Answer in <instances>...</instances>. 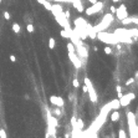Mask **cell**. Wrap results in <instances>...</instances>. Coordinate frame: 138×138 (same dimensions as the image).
<instances>
[{
	"label": "cell",
	"mask_w": 138,
	"mask_h": 138,
	"mask_svg": "<svg viewBox=\"0 0 138 138\" xmlns=\"http://www.w3.org/2000/svg\"><path fill=\"white\" fill-rule=\"evenodd\" d=\"M111 23H113V14H111V13H108V14H106L104 16H103V19H102V21L98 24V25H96V26H93V30L96 31V33H100V31H103V30H106L110 25H111Z\"/></svg>",
	"instance_id": "6da1fadb"
},
{
	"label": "cell",
	"mask_w": 138,
	"mask_h": 138,
	"mask_svg": "<svg viewBox=\"0 0 138 138\" xmlns=\"http://www.w3.org/2000/svg\"><path fill=\"white\" fill-rule=\"evenodd\" d=\"M127 118H128V128H129L131 138H138L137 122H136V116L133 114V112H131V111L127 112Z\"/></svg>",
	"instance_id": "7a4b0ae2"
},
{
	"label": "cell",
	"mask_w": 138,
	"mask_h": 138,
	"mask_svg": "<svg viewBox=\"0 0 138 138\" xmlns=\"http://www.w3.org/2000/svg\"><path fill=\"white\" fill-rule=\"evenodd\" d=\"M83 81H85V85H86L87 88H88L87 93H88V96H90V101H91V102H93V103H97L98 97H97L96 90H95V87L92 86V83H91L90 78H88V77H85V78H83Z\"/></svg>",
	"instance_id": "3957f363"
},
{
	"label": "cell",
	"mask_w": 138,
	"mask_h": 138,
	"mask_svg": "<svg viewBox=\"0 0 138 138\" xmlns=\"http://www.w3.org/2000/svg\"><path fill=\"white\" fill-rule=\"evenodd\" d=\"M103 6H104V3H103V1H96V3H93L90 8L86 9V14H87V15L97 14V13H100L101 10L103 9Z\"/></svg>",
	"instance_id": "277c9868"
},
{
	"label": "cell",
	"mask_w": 138,
	"mask_h": 138,
	"mask_svg": "<svg viewBox=\"0 0 138 138\" xmlns=\"http://www.w3.org/2000/svg\"><path fill=\"white\" fill-rule=\"evenodd\" d=\"M134 97H136V95H134L133 92H128L127 95H122V96L118 98V100H120L121 107H127V106L131 103V101L134 100Z\"/></svg>",
	"instance_id": "5b68a950"
},
{
	"label": "cell",
	"mask_w": 138,
	"mask_h": 138,
	"mask_svg": "<svg viewBox=\"0 0 138 138\" xmlns=\"http://www.w3.org/2000/svg\"><path fill=\"white\" fill-rule=\"evenodd\" d=\"M116 17H117L120 21L122 20V19H124V17H127L129 14H128V11H127V8H126V5L124 4H121L118 8H116Z\"/></svg>",
	"instance_id": "8992f818"
},
{
	"label": "cell",
	"mask_w": 138,
	"mask_h": 138,
	"mask_svg": "<svg viewBox=\"0 0 138 138\" xmlns=\"http://www.w3.org/2000/svg\"><path fill=\"white\" fill-rule=\"evenodd\" d=\"M69 59L71 60V62L73 63V66H75L76 69H81L82 67V61L77 56L76 52H69Z\"/></svg>",
	"instance_id": "52a82bcc"
},
{
	"label": "cell",
	"mask_w": 138,
	"mask_h": 138,
	"mask_svg": "<svg viewBox=\"0 0 138 138\" xmlns=\"http://www.w3.org/2000/svg\"><path fill=\"white\" fill-rule=\"evenodd\" d=\"M50 102L54 106H56V107H60V108L63 107V104H65V101L60 96H50Z\"/></svg>",
	"instance_id": "ba28073f"
},
{
	"label": "cell",
	"mask_w": 138,
	"mask_h": 138,
	"mask_svg": "<svg viewBox=\"0 0 138 138\" xmlns=\"http://www.w3.org/2000/svg\"><path fill=\"white\" fill-rule=\"evenodd\" d=\"M87 21L85 20L83 17H77L76 20H75V29H78V30H83L85 31V29H86V26H87Z\"/></svg>",
	"instance_id": "9c48e42d"
},
{
	"label": "cell",
	"mask_w": 138,
	"mask_h": 138,
	"mask_svg": "<svg viewBox=\"0 0 138 138\" xmlns=\"http://www.w3.org/2000/svg\"><path fill=\"white\" fill-rule=\"evenodd\" d=\"M50 11L54 14V16H55V15H59V14L63 13V9H62V6L60 4H54V5H51V10H50Z\"/></svg>",
	"instance_id": "30bf717a"
},
{
	"label": "cell",
	"mask_w": 138,
	"mask_h": 138,
	"mask_svg": "<svg viewBox=\"0 0 138 138\" xmlns=\"http://www.w3.org/2000/svg\"><path fill=\"white\" fill-rule=\"evenodd\" d=\"M137 16H134V17H132V16H127V17H124V19H122L121 20V24L122 25H128V24H131V23H134V24H137Z\"/></svg>",
	"instance_id": "8fae6325"
},
{
	"label": "cell",
	"mask_w": 138,
	"mask_h": 138,
	"mask_svg": "<svg viewBox=\"0 0 138 138\" xmlns=\"http://www.w3.org/2000/svg\"><path fill=\"white\" fill-rule=\"evenodd\" d=\"M72 4L78 10V13H83V6L81 4V0H72Z\"/></svg>",
	"instance_id": "7c38bea8"
},
{
	"label": "cell",
	"mask_w": 138,
	"mask_h": 138,
	"mask_svg": "<svg viewBox=\"0 0 138 138\" xmlns=\"http://www.w3.org/2000/svg\"><path fill=\"white\" fill-rule=\"evenodd\" d=\"M110 104H111V108H112V110H118V108L121 107V104H120V100H118V98L112 100V101L110 102Z\"/></svg>",
	"instance_id": "4fadbf2b"
},
{
	"label": "cell",
	"mask_w": 138,
	"mask_h": 138,
	"mask_svg": "<svg viewBox=\"0 0 138 138\" xmlns=\"http://www.w3.org/2000/svg\"><path fill=\"white\" fill-rule=\"evenodd\" d=\"M118 120H120V112H118V110H114L112 112V114H111V121L112 122H117Z\"/></svg>",
	"instance_id": "5bb4252c"
},
{
	"label": "cell",
	"mask_w": 138,
	"mask_h": 138,
	"mask_svg": "<svg viewBox=\"0 0 138 138\" xmlns=\"http://www.w3.org/2000/svg\"><path fill=\"white\" fill-rule=\"evenodd\" d=\"M55 46H56V41H55V39H54V37H50V39H49V47H50L51 50H54Z\"/></svg>",
	"instance_id": "9a60e30c"
},
{
	"label": "cell",
	"mask_w": 138,
	"mask_h": 138,
	"mask_svg": "<svg viewBox=\"0 0 138 138\" xmlns=\"http://www.w3.org/2000/svg\"><path fill=\"white\" fill-rule=\"evenodd\" d=\"M20 30H21L20 25H19L17 23H14V24H13V31H14L15 34H20Z\"/></svg>",
	"instance_id": "2e32d148"
},
{
	"label": "cell",
	"mask_w": 138,
	"mask_h": 138,
	"mask_svg": "<svg viewBox=\"0 0 138 138\" xmlns=\"http://www.w3.org/2000/svg\"><path fill=\"white\" fill-rule=\"evenodd\" d=\"M66 47H67V51L69 52H76V49H75V46H73L72 42H69V44L66 45Z\"/></svg>",
	"instance_id": "e0dca14e"
},
{
	"label": "cell",
	"mask_w": 138,
	"mask_h": 138,
	"mask_svg": "<svg viewBox=\"0 0 138 138\" xmlns=\"http://www.w3.org/2000/svg\"><path fill=\"white\" fill-rule=\"evenodd\" d=\"M60 35H61L62 37H65V39H69V37H70L69 31H67V30H65V29H62V30L60 31Z\"/></svg>",
	"instance_id": "ac0fdd59"
},
{
	"label": "cell",
	"mask_w": 138,
	"mask_h": 138,
	"mask_svg": "<svg viewBox=\"0 0 138 138\" xmlns=\"http://www.w3.org/2000/svg\"><path fill=\"white\" fill-rule=\"evenodd\" d=\"M26 30L29 31V33H34V30H35V29H34V25L31 24V23H29L27 26H26Z\"/></svg>",
	"instance_id": "d6986e66"
},
{
	"label": "cell",
	"mask_w": 138,
	"mask_h": 138,
	"mask_svg": "<svg viewBox=\"0 0 138 138\" xmlns=\"http://www.w3.org/2000/svg\"><path fill=\"white\" fill-rule=\"evenodd\" d=\"M118 138H127L126 137V132L123 129H120L118 131Z\"/></svg>",
	"instance_id": "ffe728a7"
},
{
	"label": "cell",
	"mask_w": 138,
	"mask_h": 138,
	"mask_svg": "<svg viewBox=\"0 0 138 138\" xmlns=\"http://www.w3.org/2000/svg\"><path fill=\"white\" fill-rule=\"evenodd\" d=\"M116 90H117V95H118V98L122 96V88H121V86H120V85H118V86L117 87H116Z\"/></svg>",
	"instance_id": "44dd1931"
},
{
	"label": "cell",
	"mask_w": 138,
	"mask_h": 138,
	"mask_svg": "<svg viewBox=\"0 0 138 138\" xmlns=\"http://www.w3.org/2000/svg\"><path fill=\"white\" fill-rule=\"evenodd\" d=\"M0 138H8V137H6L5 129H0Z\"/></svg>",
	"instance_id": "7402d4cb"
},
{
	"label": "cell",
	"mask_w": 138,
	"mask_h": 138,
	"mask_svg": "<svg viewBox=\"0 0 138 138\" xmlns=\"http://www.w3.org/2000/svg\"><path fill=\"white\" fill-rule=\"evenodd\" d=\"M104 54H107V55H111L112 54V49L111 47H104Z\"/></svg>",
	"instance_id": "603a6c76"
},
{
	"label": "cell",
	"mask_w": 138,
	"mask_h": 138,
	"mask_svg": "<svg viewBox=\"0 0 138 138\" xmlns=\"http://www.w3.org/2000/svg\"><path fill=\"white\" fill-rule=\"evenodd\" d=\"M72 85H73V87H75V88H77V87L80 86V83H78V80H77V78H75V80L72 81Z\"/></svg>",
	"instance_id": "cb8c5ba5"
},
{
	"label": "cell",
	"mask_w": 138,
	"mask_h": 138,
	"mask_svg": "<svg viewBox=\"0 0 138 138\" xmlns=\"http://www.w3.org/2000/svg\"><path fill=\"white\" fill-rule=\"evenodd\" d=\"M3 15H4V19H5V20H10V14H9V11H4Z\"/></svg>",
	"instance_id": "d4e9b609"
},
{
	"label": "cell",
	"mask_w": 138,
	"mask_h": 138,
	"mask_svg": "<svg viewBox=\"0 0 138 138\" xmlns=\"http://www.w3.org/2000/svg\"><path fill=\"white\" fill-rule=\"evenodd\" d=\"M133 82H136L134 78H128V80H127V82H126V85H127V86H129V85H132Z\"/></svg>",
	"instance_id": "484cf974"
},
{
	"label": "cell",
	"mask_w": 138,
	"mask_h": 138,
	"mask_svg": "<svg viewBox=\"0 0 138 138\" xmlns=\"http://www.w3.org/2000/svg\"><path fill=\"white\" fill-rule=\"evenodd\" d=\"M54 113H55L56 116H60V114H61V111H60V107H56V108L54 110Z\"/></svg>",
	"instance_id": "4316f807"
},
{
	"label": "cell",
	"mask_w": 138,
	"mask_h": 138,
	"mask_svg": "<svg viewBox=\"0 0 138 138\" xmlns=\"http://www.w3.org/2000/svg\"><path fill=\"white\" fill-rule=\"evenodd\" d=\"M110 10H111V14H114L116 13V6L114 5H111L110 6Z\"/></svg>",
	"instance_id": "83f0119b"
},
{
	"label": "cell",
	"mask_w": 138,
	"mask_h": 138,
	"mask_svg": "<svg viewBox=\"0 0 138 138\" xmlns=\"http://www.w3.org/2000/svg\"><path fill=\"white\" fill-rule=\"evenodd\" d=\"M87 91H88V88H87L86 85H85V86H82V92H83V93H87Z\"/></svg>",
	"instance_id": "f1b7e54d"
},
{
	"label": "cell",
	"mask_w": 138,
	"mask_h": 138,
	"mask_svg": "<svg viewBox=\"0 0 138 138\" xmlns=\"http://www.w3.org/2000/svg\"><path fill=\"white\" fill-rule=\"evenodd\" d=\"M10 60H11L13 62H16V57L14 55H10Z\"/></svg>",
	"instance_id": "f546056e"
},
{
	"label": "cell",
	"mask_w": 138,
	"mask_h": 138,
	"mask_svg": "<svg viewBox=\"0 0 138 138\" xmlns=\"http://www.w3.org/2000/svg\"><path fill=\"white\" fill-rule=\"evenodd\" d=\"M121 0H112V3H120Z\"/></svg>",
	"instance_id": "4dcf8cb0"
},
{
	"label": "cell",
	"mask_w": 138,
	"mask_h": 138,
	"mask_svg": "<svg viewBox=\"0 0 138 138\" xmlns=\"http://www.w3.org/2000/svg\"><path fill=\"white\" fill-rule=\"evenodd\" d=\"M88 1H90V3H92V4H93V3H96V1H97V0H88Z\"/></svg>",
	"instance_id": "1f68e13d"
}]
</instances>
